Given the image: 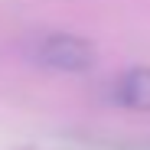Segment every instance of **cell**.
<instances>
[{
  "label": "cell",
  "instance_id": "cell-2",
  "mask_svg": "<svg viewBox=\"0 0 150 150\" xmlns=\"http://www.w3.org/2000/svg\"><path fill=\"white\" fill-rule=\"evenodd\" d=\"M114 98L124 108L150 111V69H131V72H124L117 79V85H114Z\"/></svg>",
  "mask_w": 150,
  "mask_h": 150
},
{
  "label": "cell",
  "instance_id": "cell-1",
  "mask_svg": "<svg viewBox=\"0 0 150 150\" xmlns=\"http://www.w3.org/2000/svg\"><path fill=\"white\" fill-rule=\"evenodd\" d=\"M36 59L59 72H82L95 62V46L69 33H52L36 46Z\"/></svg>",
  "mask_w": 150,
  "mask_h": 150
}]
</instances>
